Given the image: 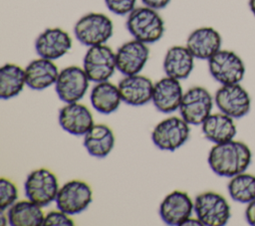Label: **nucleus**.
<instances>
[{
	"instance_id": "6e6552de",
	"label": "nucleus",
	"mask_w": 255,
	"mask_h": 226,
	"mask_svg": "<svg viewBox=\"0 0 255 226\" xmlns=\"http://www.w3.org/2000/svg\"><path fill=\"white\" fill-rule=\"evenodd\" d=\"M83 69L91 82L109 81L117 70L116 53L106 44L89 47L83 59Z\"/></svg>"
},
{
	"instance_id": "4468645a",
	"label": "nucleus",
	"mask_w": 255,
	"mask_h": 226,
	"mask_svg": "<svg viewBox=\"0 0 255 226\" xmlns=\"http://www.w3.org/2000/svg\"><path fill=\"white\" fill-rule=\"evenodd\" d=\"M194 211V201L181 190H174L167 194L159 205V216L162 221L171 226H180L191 217Z\"/></svg>"
},
{
	"instance_id": "f704fd0d",
	"label": "nucleus",
	"mask_w": 255,
	"mask_h": 226,
	"mask_svg": "<svg viewBox=\"0 0 255 226\" xmlns=\"http://www.w3.org/2000/svg\"><path fill=\"white\" fill-rule=\"evenodd\" d=\"M248 4H249V8H250L252 14L255 16V0H249Z\"/></svg>"
},
{
	"instance_id": "6ab92c4d",
	"label": "nucleus",
	"mask_w": 255,
	"mask_h": 226,
	"mask_svg": "<svg viewBox=\"0 0 255 226\" xmlns=\"http://www.w3.org/2000/svg\"><path fill=\"white\" fill-rule=\"evenodd\" d=\"M183 94L179 80L166 76L154 84L151 102L157 111L169 113L179 109Z\"/></svg>"
},
{
	"instance_id": "ddd939ff",
	"label": "nucleus",
	"mask_w": 255,
	"mask_h": 226,
	"mask_svg": "<svg viewBox=\"0 0 255 226\" xmlns=\"http://www.w3.org/2000/svg\"><path fill=\"white\" fill-rule=\"evenodd\" d=\"M149 58L147 44L138 40L124 43L116 52L117 70L124 76L139 74Z\"/></svg>"
},
{
	"instance_id": "f257e3e1",
	"label": "nucleus",
	"mask_w": 255,
	"mask_h": 226,
	"mask_svg": "<svg viewBox=\"0 0 255 226\" xmlns=\"http://www.w3.org/2000/svg\"><path fill=\"white\" fill-rule=\"evenodd\" d=\"M251 160L252 153L248 145L234 139L214 144L207 157L208 164L215 174L230 178L245 172Z\"/></svg>"
},
{
	"instance_id": "2eb2a0df",
	"label": "nucleus",
	"mask_w": 255,
	"mask_h": 226,
	"mask_svg": "<svg viewBox=\"0 0 255 226\" xmlns=\"http://www.w3.org/2000/svg\"><path fill=\"white\" fill-rule=\"evenodd\" d=\"M73 41L69 33L54 27L44 30L35 41V50L39 57L57 60L65 56L72 48Z\"/></svg>"
},
{
	"instance_id": "2f4dec72",
	"label": "nucleus",
	"mask_w": 255,
	"mask_h": 226,
	"mask_svg": "<svg viewBox=\"0 0 255 226\" xmlns=\"http://www.w3.org/2000/svg\"><path fill=\"white\" fill-rule=\"evenodd\" d=\"M245 218L248 224L255 226V199L248 203L245 210Z\"/></svg>"
},
{
	"instance_id": "1a4fd4ad",
	"label": "nucleus",
	"mask_w": 255,
	"mask_h": 226,
	"mask_svg": "<svg viewBox=\"0 0 255 226\" xmlns=\"http://www.w3.org/2000/svg\"><path fill=\"white\" fill-rule=\"evenodd\" d=\"M93 200L91 186L79 179L67 181L63 184L56 197L57 209L69 215L80 214L85 211Z\"/></svg>"
},
{
	"instance_id": "473e14b6",
	"label": "nucleus",
	"mask_w": 255,
	"mask_h": 226,
	"mask_svg": "<svg viewBox=\"0 0 255 226\" xmlns=\"http://www.w3.org/2000/svg\"><path fill=\"white\" fill-rule=\"evenodd\" d=\"M182 225H202L201 222L198 220V218L196 217V219H193L191 217H189L187 220H185Z\"/></svg>"
},
{
	"instance_id": "9d476101",
	"label": "nucleus",
	"mask_w": 255,
	"mask_h": 226,
	"mask_svg": "<svg viewBox=\"0 0 255 226\" xmlns=\"http://www.w3.org/2000/svg\"><path fill=\"white\" fill-rule=\"evenodd\" d=\"M208 70L212 78L221 85L240 83L245 75L242 59L233 51L219 50L208 60Z\"/></svg>"
},
{
	"instance_id": "a878e982",
	"label": "nucleus",
	"mask_w": 255,
	"mask_h": 226,
	"mask_svg": "<svg viewBox=\"0 0 255 226\" xmlns=\"http://www.w3.org/2000/svg\"><path fill=\"white\" fill-rule=\"evenodd\" d=\"M26 85L25 69L7 63L0 69V98L9 100L18 96Z\"/></svg>"
},
{
	"instance_id": "39448f33",
	"label": "nucleus",
	"mask_w": 255,
	"mask_h": 226,
	"mask_svg": "<svg viewBox=\"0 0 255 226\" xmlns=\"http://www.w3.org/2000/svg\"><path fill=\"white\" fill-rule=\"evenodd\" d=\"M189 125L182 117L169 116L153 127L151 140L160 150L174 151L187 141L190 134Z\"/></svg>"
},
{
	"instance_id": "f03ea898",
	"label": "nucleus",
	"mask_w": 255,
	"mask_h": 226,
	"mask_svg": "<svg viewBox=\"0 0 255 226\" xmlns=\"http://www.w3.org/2000/svg\"><path fill=\"white\" fill-rule=\"evenodd\" d=\"M126 26L133 39L145 44L159 41L164 33V22L157 10L144 5L128 15Z\"/></svg>"
},
{
	"instance_id": "9b49d317",
	"label": "nucleus",
	"mask_w": 255,
	"mask_h": 226,
	"mask_svg": "<svg viewBox=\"0 0 255 226\" xmlns=\"http://www.w3.org/2000/svg\"><path fill=\"white\" fill-rule=\"evenodd\" d=\"M89 78L85 70L79 66H69L60 71L55 83V91L59 99L68 104L79 102L89 89Z\"/></svg>"
},
{
	"instance_id": "f3484780",
	"label": "nucleus",
	"mask_w": 255,
	"mask_h": 226,
	"mask_svg": "<svg viewBox=\"0 0 255 226\" xmlns=\"http://www.w3.org/2000/svg\"><path fill=\"white\" fill-rule=\"evenodd\" d=\"M153 86L149 78L139 74L125 76L118 85L123 102L133 107L143 106L151 101Z\"/></svg>"
},
{
	"instance_id": "7ed1b4c3",
	"label": "nucleus",
	"mask_w": 255,
	"mask_h": 226,
	"mask_svg": "<svg viewBox=\"0 0 255 226\" xmlns=\"http://www.w3.org/2000/svg\"><path fill=\"white\" fill-rule=\"evenodd\" d=\"M113 33V21L103 13H88L82 16L74 26L75 37L88 48L106 44L112 38Z\"/></svg>"
},
{
	"instance_id": "dca6fc26",
	"label": "nucleus",
	"mask_w": 255,
	"mask_h": 226,
	"mask_svg": "<svg viewBox=\"0 0 255 226\" xmlns=\"http://www.w3.org/2000/svg\"><path fill=\"white\" fill-rule=\"evenodd\" d=\"M61 127L73 135H85L95 124L91 111L79 102L68 103L59 111Z\"/></svg>"
},
{
	"instance_id": "5701e85b",
	"label": "nucleus",
	"mask_w": 255,
	"mask_h": 226,
	"mask_svg": "<svg viewBox=\"0 0 255 226\" xmlns=\"http://www.w3.org/2000/svg\"><path fill=\"white\" fill-rule=\"evenodd\" d=\"M204 136L213 143H223L232 140L237 132L233 117L223 113H211L201 124Z\"/></svg>"
},
{
	"instance_id": "b1692460",
	"label": "nucleus",
	"mask_w": 255,
	"mask_h": 226,
	"mask_svg": "<svg viewBox=\"0 0 255 226\" xmlns=\"http://www.w3.org/2000/svg\"><path fill=\"white\" fill-rule=\"evenodd\" d=\"M90 101L93 108L104 114L116 112L123 102L119 87L109 81L96 83L91 91Z\"/></svg>"
},
{
	"instance_id": "cd10ccee",
	"label": "nucleus",
	"mask_w": 255,
	"mask_h": 226,
	"mask_svg": "<svg viewBox=\"0 0 255 226\" xmlns=\"http://www.w3.org/2000/svg\"><path fill=\"white\" fill-rule=\"evenodd\" d=\"M18 199L17 186L8 178H0V210L5 211Z\"/></svg>"
},
{
	"instance_id": "aec40b11",
	"label": "nucleus",
	"mask_w": 255,
	"mask_h": 226,
	"mask_svg": "<svg viewBox=\"0 0 255 226\" xmlns=\"http://www.w3.org/2000/svg\"><path fill=\"white\" fill-rule=\"evenodd\" d=\"M59 69L57 65L49 59L39 57L31 61L25 68L26 85L36 91H41L55 85Z\"/></svg>"
},
{
	"instance_id": "423d86ee",
	"label": "nucleus",
	"mask_w": 255,
	"mask_h": 226,
	"mask_svg": "<svg viewBox=\"0 0 255 226\" xmlns=\"http://www.w3.org/2000/svg\"><path fill=\"white\" fill-rule=\"evenodd\" d=\"M57 176L47 168L30 172L24 182V192L28 199L45 207L56 200L59 191Z\"/></svg>"
},
{
	"instance_id": "c85d7f7f",
	"label": "nucleus",
	"mask_w": 255,
	"mask_h": 226,
	"mask_svg": "<svg viewBox=\"0 0 255 226\" xmlns=\"http://www.w3.org/2000/svg\"><path fill=\"white\" fill-rule=\"evenodd\" d=\"M107 8L114 14L128 16L134 8L137 0H104Z\"/></svg>"
},
{
	"instance_id": "20e7f679",
	"label": "nucleus",
	"mask_w": 255,
	"mask_h": 226,
	"mask_svg": "<svg viewBox=\"0 0 255 226\" xmlns=\"http://www.w3.org/2000/svg\"><path fill=\"white\" fill-rule=\"evenodd\" d=\"M194 212L204 226H223L231 216L225 197L214 191H205L195 197Z\"/></svg>"
},
{
	"instance_id": "0eeeda50",
	"label": "nucleus",
	"mask_w": 255,
	"mask_h": 226,
	"mask_svg": "<svg viewBox=\"0 0 255 226\" xmlns=\"http://www.w3.org/2000/svg\"><path fill=\"white\" fill-rule=\"evenodd\" d=\"M213 98L203 87L195 86L188 89L182 97L179 113L190 125H201L211 114Z\"/></svg>"
},
{
	"instance_id": "412c9836",
	"label": "nucleus",
	"mask_w": 255,
	"mask_h": 226,
	"mask_svg": "<svg viewBox=\"0 0 255 226\" xmlns=\"http://www.w3.org/2000/svg\"><path fill=\"white\" fill-rule=\"evenodd\" d=\"M194 57L186 46H172L170 47L163 59V71L166 76L185 80L191 74L194 67Z\"/></svg>"
},
{
	"instance_id": "f8f14e48",
	"label": "nucleus",
	"mask_w": 255,
	"mask_h": 226,
	"mask_svg": "<svg viewBox=\"0 0 255 226\" xmlns=\"http://www.w3.org/2000/svg\"><path fill=\"white\" fill-rule=\"evenodd\" d=\"M214 102L221 113L233 118L243 117L251 108L250 96L239 83L222 85L215 93Z\"/></svg>"
},
{
	"instance_id": "72a5a7b5",
	"label": "nucleus",
	"mask_w": 255,
	"mask_h": 226,
	"mask_svg": "<svg viewBox=\"0 0 255 226\" xmlns=\"http://www.w3.org/2000/svg\"><path fill=\"white\" fill-rule=\"evenodd\" d=\"M0 215H1V219H0V221H1V225H5V224H7V223H9V221H8V216H7V213H5L4 211H1V213H0Z\"/></svg>"
},
{
	"instance_id": "4be33fe9",
	"label": "nucleus",
	"mask_w": 255,
	"mask_h": 226,
	"mask_svg": "<svg viewBox=\"0 0 255 226\" xmlns=\"http://www.w3.org/2000/svg\"><path fill=\"white\" fill-rule=\"evenodd\" d=\"M115 145V135L110 126L95 123L84 135V146L88 153L97 158L108 156Z\"/></svg>"
},
{
	"instance_id": "bb28decb",
	"label": "nucleus",
	"mask_w": 255,
	"mask_h": 226,
	"mask_svg": "<svg viewBox=\"0 0 255 226\" xmlns=\"http://www.w3.org/2000/svg\"><path fill=\"white\" fill-rule=\"evenodd\" d=\"M230 197L240 203H249L255 199V175L242 172L233 177L227 185Z\"/></svg>"
},
{
	"instance_id": "7c9ffc66",
	"label": "nucleus",
	"mask_w": 255,
	"mask_h": 226,
	"mask_svg": "<svg viewBox=\"0 0 255 226\" xmlns=\"http://www.w3.org/2000/svg\"><path fill=\"white\" fill-rule=\"evenodd\" d=\"M170 1L171 0H141L144 6H147L155 10H160L165 8L170 3Z\"/></svg>"
},
{
	"instance_id": "393cba45",
	"label": "nucleus",
	"mask_w": 255,
	"mask_h": 226,
	"mask_svg": "<svg viewBox=\"0 0 255 226\" xmlns=\"http://www.w3.org/2000/svg\"><path fill=\"white\" fill-rule=\"evenodd\" d=\"M9 224L12 226H41L45 215L42 207L32 200L16 201L7 209Z\"/></svg>"
},
{
	"instance_id": "c756f323",
	"label": "nucleus",
	"mask_w": 255,
	"mask_h": 226,
	"mask_svg": "<svg viewBox=\"0 0 255 226\" xmlns=\"http://www.w3.org/2000/svg\"><path fill=\"white\" fill-rule=\"evenodd\" d=\"M74 224V220L69 214L58 209L50 211L45 215L43 226H71Z\"/></svg>"
},
{
	"instance_id": "a211bd4d",
	"label": "nucleus",
	"mask_w": 255,
	"mask_h": 226,
	"mask_svg": "<svg viewBox=\"0 0 255 226\" xmlns=\"http://www.w3.org/2000/svg\"><path fill=\"white\" fill-rule=\"evenodd\" d=\"M222 38L212 27H200L193 30L186 39V47L195 59L209 60L221 50Z\"/></svg>"
}]
</instances>
